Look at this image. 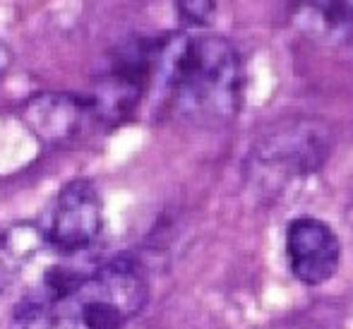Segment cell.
Segmentation results:
<instances>
[{
    "label": "cell",
    "mask_w": 353,
    "mask_h": 329,
    "mask_svg": "<svg viewBox=\"0 0 353 329\" xmlns=\"http://www.w3.org/2000/svg\"><path fill=\"white\" fill-rule=\"evenodd\" d=\"M147 301L144 267L118 255L84 274L48 277L17 303L10 329H123Z\"/></svg>",
    "instance_id": "1"
},
{
    "label": "cell",
    "mask_w": 353,
    "mask_h": 329,
    "mask_svg": "<svg viewBox=\"0 0 353 329\" xmlns=\"http://www.w3.org/2000/svg\"><path fill=\"white\" fill-rule=\"evenodd\" d=\"M166 106L183 121L223 126L236 118L243 97V63L231 41L210 34L157 39L154 82Z\"/></svg>",
    "instance_id": "2"
},
{
    "label": "cell",
    "mask_w": 353,
    "mask_h": 329,
    "mask_svg": "<svg viewBox=\"0 0 353 329\" xmlns=\"http://www.w3.org/2000/svg\"><path fill=\"white\" fill-rule=\"evenodd\" d=\"M154 53L157 39H137L111 58L106 72L99 79L97 92L89 99L103 126L125 121L140 106L142 97L154 82Z\"/></svg>",
    "instance_id": "3"
},
{
    "label": "cell",
    "mask_w": 353,
    "mask_h": 329,
    "mask_svg": "<svg viewBox=\"0 0 353 329\" xmlns=\"http://www.w3.org/2000/svg\"><path fill=\"white\" fill-rule=\"evenodd\" d=\"M103 228L101 192L92 181L77 178L58 192L46 221V241L58 252L87 250Z\"/></svg>",
    "instance_id": "4"
},
{
    "label": "cell",
    "mask_w": 353,
    "mask_h": 329,
    "mask_svg": "<svg viewBox=\"0 0 353 329\" xmlns=\"http://www.w3.org/2000/svg\"><path fill=\"white\" fill-rule=\"evenodd\" d=\"M286 260L301 283L320 286L334 277L341 260V243L325 221L298 217L286 228Z\"/></svg>",
    "instance_id": "5"
},
{
    "label": "cell",
    "mask_w": 353,
    "mask_h": 329,
    "mask_svg": "<svg viewBox=\"0 0 353 329\" xmlns=\"http://www.w3.org/2000/svg\"><path fill=\"white\" fill-rule=\"evenodd\" d=\"M22 116L29 130L46 144L79 142L103 126L94 103L72 94H37L27 101Z\"/></svg>",
    "instance_id": "6"
},
{
    "label": "cell",
    "mask_w": 353,
    "mask_h": 329,
    "mask_svg": "<svg viewBox=\"0 0 353 329\" xmlns=\"http://www.w3.org/2000/svg\"><path fill=\"white\" fill-rule=\"evenodd\" d=\"M327 142L317 130H291L257 147V159L265 166H276L281 173H310L325 161Z\"/></svg>",
    "instance_id": "7"
},
{
    "label": "cell",
    "mask_w": 353,
    "mask_h": 329,
    "mask_svg": "<svg viewBox=\"0 0 353 329\" xmlns=\"http://www.w3.org/2000/svg\"><path fill=\"white\" fill-rule=\"evenodd\" d=\"M301 24L320 37L353 39V0H298L293 10Z\"/></svg>",
    "instance_id": "8"
},
{
    "label": "cell",
    "mask_w": 353,
    "mask_h": 329,
    "mask_svg": "<svg viewBox=\"0 0 353 329\" xmlns=\"http://www.w3.org/2000/svg\"><path fill=\"white\" fill-rule=\"evenodd\" d=\"M176 8L188 27L205 29L216 14V0H176Z\"/></svg>",
    "instance_id": "9"
},
{
    "label": "cell",
    "mask_w": 353,
    "mask_h": 329,
    "mask_svg": "<svg viewBox=\"0 0 353 329\" xmlns=\"http://www.w3.org/2000/svg\"><path fill=\"white\" fill-rule=\"evenodd\" d=\"M10 63H12V56H10V48L5 46L3 41H0V77H5V72H8Z\"/></svg>",
    "instance_id": "10"
},
{
    "label": "cell",
    "mask_w": 353,
    "mask_h": 329,
    "mask_svg": "<svg viewBox=\"0 0 353 329\" xmlns=\"http://www.w3.org/2000/svg\"><path fill=\"white\" fill-rule=\"evenodd\" d=\"M351 43H353V39H351Z\"/></svg>",
    "instance_id": "11"
}]
</instances>
